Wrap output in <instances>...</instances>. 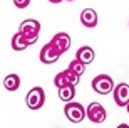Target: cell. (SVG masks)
Here are the masks:
<instances>
[{
	"instance_id": "cell-3",
	"label": "cell",
	"mask_w": 129,
	"mask_h": 128,
	"mask_svg": "<svg viewBox=\"0 0 129 128\" xmlns=\"http://www.w3.org/2000/svg\"><path fill=\"white\" fill-rule=\"evenodd\" d=\"M25 103L30 109H40L45 103V93L40 86H35L27 93V98H25Z\"/></svg>"
},
{
	"instance_id": "cell-1",
	"label": "cell",
	"mask_w": 129,
	"mask_h": 128,
	"mask_svg": "<svg viewBox=\"0 0 129 128\" xmlns=\"http://www.w3.org/2000/svg\"><path fill=\"white\" fill-rule=\"evenodd\" d=\"M19 32L24 35V39L30 44H34L35 41L39 39V32H40V24H39V20L35 19H27L24 20L19 27Z\"/></svg>"
},
{
	"instance_id": "cell-2",
	"label": "cell",
	"mask_w": 129,
	"mask_h": 128,
	"mask_svg": "<svg viewBox=\"0 0 129 128\" xmlns=\"http://www.w3.org/2000/svg\"><path fill=\"white\" fill-rule=\"evenodd\" d=\"M64 113H66L67 120L72 121V123H81L82 120L86 118V108L81 103H74V101H69L66 104Z\"/></svg>"
},
{
	"instance_id": "cell-13",
	"label": "cell",
	"mask_w": 129,
	"mask_h": 128,
	"mask_svg": "<svg viewBox=\"0 0 129 128\" xmlns=\"http://www.w3.org/2000/svg\"><path fill=\"white\" fill-rule=\"evenodd\" d=\"M4 86L7 91H17L20 88V78L17 74H9L4 79Z\"/></svg>"
},
{
	"instance_id": "cell-15",
	"label": "cell",
	"mask_w": 129,
	"mask_h": 128,
	"mask_svg": "<svg viewBox=\"0 0 129 128\" xmlns=\"http://www.w3.org/2000/svg\"><path fill=\"white\" fill-rule=\"evenodd\" d=\"M67 69H71L72 72H76L77 76H82L84 72H86V64H82L81 61H77V59H74V61L69 64V67Z\"/></svg>"
},
{
	"instance_id": "cell-5",
	"label": "cell",
	"mask_w": 129,
	"mask_h": 128,
	"mask_svg": "<svg viewBox=\"0 0 129 128\" xmlns=\"http://www.w3.org/2000/svg\"><path fill=\"white\" fill-rule=\"evenodd\" d=\"M81 81V76H77L76 72H72L71 69H66V71H60L55 74L54 78V84L60 88V86H77Z\"/></svg>"
},
{
	"instance_id": "cell-4",
	"label": "cell",
	"mask_w": 129,
	"mask_h": 128,
	"mask_svg": "<svg viewBox=\"0 0 129 128\" xmlns=\"http://www.w3.org/2000/svg\"><path fill=\"white\" fill-rule=\"evenodd\" d=\"M114 88V81L112 78L107 74H99L92 79V89L96 91L97 95H109Z\"/></svg>"
},
{
	"instance_id": "cell-9",
	"label": "cell",
	"mask_w": 129,
	"mask_h": 128,
	"mask_svg": "<svg viewBox=\"0 0 129 128\" xmlns=\"http://www.w3.org/2000/svg\"><path fill=\"white\" fill-rule=\"evenodd\" d=\"M50 42L55 46V49H57L60 54L67 52V51H69V47H71V37H69V34H66V32H57L52 37Z\"/></svg>"
},
{
	"instance_id": "cell-19",
	"label": "cell",
	"mask_w": 129,
	"mask_h": 128,
	"mask_svg": "<svg viewBox=\"0 0 129 128\" xmlns=\"http://www.w3.org/2000/svg\"><path fill=\"white\" fill-rule=\"evenodd\" d=\"M126 108H127V113H129V103H127V104H126Z\"/></svg>"
},
{
	"instance_id": "cell-18",
	"label": "cell",
	"mask_w": 129,
	"mask_h": 128,
	"mask_svg": "<svg viewBox=\"0 0 129 128\" xmlns=\"http://www.w3.org/2000/svg\"><path fill=\"white\" fill-rule=\"evenodd\" d=\"M49 2H50V4H60L62 0H49Z\"/></svg>"
},
{
	"instance_id": "cell-12",
	"label": "cell",
	"mask_w": 129,
	"mask_h": 128,
	"mask_svg": "<svg viewBox=\"0 0 129 128\" xmlns=\"http://www.w3.org/2000/svg\"><path fill=\"white\" fill-rule=\"evenodd\" d=\"M74 96H76V86H60V88H59V98H60L64 103L72 101Z\"/></svg>"
},
{
	"instance_id": "cell-20",
	"label": "cell",
	"mask_w": 129,
	"mask_h": 128,
	"mask_svg": "<svg viewBox=\"0 0 129 128\" xmlns=\"http://www.w3.org/2000/svg\"><path fill=\"white\" fill-rule=\"evenodd\" d=\"M67 2H74V0H67Z\"/></svg>"
},
{
	"instance_id": "cell-7",
	"label": "cell",
	"mask_w": 129,
	"mask_h": 128,
	"mask_svg": "<svg viewBox=\"0 0 129 128\" xmlns=\"http://www.w3.org/2000/svg\"><path fill=\"white\" fill-rule=\"evenodd\" d=\"M60 56H62V54L55 49V46H54L52 42H47L40 49V54H39V57H40V61H42L44 64H54V62L59 61Z\"/></svg>"
},
{
	"instance_id": "cell-10",
	"label": "cell",
	"mask_w": 129,
	"mask_h": 128,
	"mask_svg": "<svg viewBox=\"0 0 129 128\" xmlns=\"http://www.w3.org/2000/svg\"><path fill=\"white\" fill-rule=\"evenodd\" d=\"M81 22L84 27H96L97 25V14H96V10H92V9H84L82 10V14H81Z\"/></svg>"
},
{
	"instance_id": "cell-14",
	"label": "cell",
	"mask_w": 129,
	"mask_h": 128,
	"mask_svg": "<svg viewBox=\"0 0 129 128\" xmlns=\"http://www.w3.org/2000/svg\"><path fill=\"white\" fill-rule=\"evenodd\" d=\"M10 46H12V49H14V51H24V49L29 47V42L24 39V35H22L20 32H17L14 37H12Z\"/></svg>"
},
{
	"instance_id": "cell-16",
	"label": "cell",
	"mask_w": 129,
	"mask_h": 128,
	"mask_svg": "<svg viewBox=\"0 0 129 128\" xmlns=\"http://www.w3.org/2000/svg\"><path fill=\"white\" fill-rule=\"evenodd\" d=\"M14 4L17 9H27L30 4V0H14Z\"/></svg>"
},
{
	"instance_id": "cell-11",
	"label": "cell",
	"mask_w": 129,
	"mask_h": 128,
	"mask_svg": "<svg viewBox=\"0 0 129 128\" xmlns=\"http://www.w3.org/2000/svg\"><path fill=\"white\" fill-rule=\"evenodd\" d=\"M76 59L77 61H81L82 64H91L94 61V49L89 47V46H82L79 51L76 52Z\"/></svg>"
},
{
	"instance_id": "cell-17",
	"label": "cell",
	"mask_w": 129,
	"mask_h": 128,
	"mask_svg": "<svg viewBox=\"0 0 129 128\" xmlns=\"http://www.w3.org/2000/svg\"><path fill=\"white\" fill-rule=\"evenodd\" d=\"M117 128H129V125L127 123H121V125H117Z\"/></svg>"
},
{
	"instance_id": "cell-6",
	"label": "cell",
	"mask_w": 129,
	"mask_h": 128,
	"mask_svg": "<svg viewBox=\"0 0 129 128\" xmlns=\"http://www.w3.org/2000/svg\"><path fill=\"white\" fill-rule=\"evenodd\" d=\"M86 116L91 120L92 123H102V121H106L107 113H106V109H104L102 104L97 103V101H94V103H91L86 108Z\"/></svg>"
},
{
	"instance_id": "cell-8",
	"label": "cell",
	"mask_w": 129,
	"mask_h": 128,
	"mask_svg": "<svg viewBox=\"0 0 129 128\" xmlns=\"http://www.w3.org/2000/svg\"><path fill=\"white\" fill-rule=\"evenodd\" d=\"M114 91V101L117 106H126L129 103V84L127 83H119L112 88Z\"/></svg>"
}]
</instances>
